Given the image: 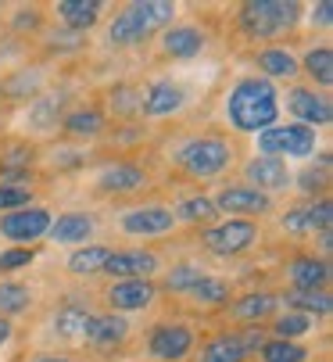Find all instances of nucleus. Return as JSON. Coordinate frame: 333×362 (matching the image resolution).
Listing matches in <instances>:
<instances>
[{"mask_svg": "<svg viewBox=\"0 0 333 362\" xmlns=\"http://www.w3.org/2000/svg\"><path fill=\"white\" fill-rule=\"evenodd\" d=\"M161 158L183 183H215L240 165V140L226 129H197L173 136Z\"/></svg>", "mask_w": 333, "mask_h": 362, "instance_id": "nucleus-1", "label": "nucleus"}, {"mask_svg": "<svg viewBox=\"0 0 333 362\" xmlns=\"http://www.w3.org/2000/svg\"><path fill=\"white\" fill-rule=\"evenodd\" d=\"M280 97H284V90L276 83H269L255 72H244L226 86V93H222V119H226V126L237 140L258 136L269 126L280 122V115H284Z\"/></svg>", "mask_w": 333, "mask_h": 362, "instance_id": "nucleus-2", "label": "nucleus"}, {"mask_svg": "<svg viewBox=\"0 0 333 362\" xmlns=\"http://www.w3.org/2000/svg\"><path fill=\"white\" fill-rule=\"evenodd\" d=\"M305 4L298 0H244L233 8V29L247 43H284L298 33Z\"/></svg>", "mask_w": 333, "mask_h": 362, "instance_id": "nucleus-3", "label": "nucleus"}, {"mask_svg": "<svg viewBox=\"0 0 333 362\" xmlns=\"http://www.w3.org/2000/svg\"><path fill=\"white\" fill-rule=\"evenodd\" d=\"M180 8L169 4V0H133V4H122L111 15L107 29H104V43L111 50H133L151 43L161 29H169L176 22Z\"/></svg>", "mask_w": 333, "mask_h": 362, "instance_id": "nucleus-4", "label": "nucleus"}, {"mask_svg": "<svg viewBox=\"0 0 333 362\" xmlns=\"http://www.w3.org/2000/svg\"><path fill=\"white\" fill-rule=\"evenodd\" d=\"M154 187V176L136 158H104L90 180V194L100 201H133Z\"/></svg>", "mask_w": 333, "mask_h": 362, "instance_id": "nucleus-5", "label": "nucleus"}, {"mask_svg": "<svg viewBox=\"0 0 333 362\" xmlns=\"http://www.w3.org/2000/svg\"><path fill=\"white\" fill-rule=\"evenodd\" d=\"M201 341V330L187 316H161L144 334L147 362H187Z\"/></svg>", "mask_w": 333, "mask_h": 362, "instance_id": "nucleus-6", "label": "nucleus"}, {"mask_svg": "<svg viewBox=\"0 0 333 362\" xmlns=\"http://www.w3.org/2000/svg\"><path fill=\"white\" fill-rule=\"evenodd\" d=\"M258 244H262V223L251 219H218L197 233V247L211 258H222V262L251 255Z\"/></svg>", "mask_w": 333, "mask_h": 362, "instance_id": "nucleus-7", "label": "nucleus"}, {"mask_svg": "<svg viewBox=\"0 0 333 362\" xmlns=\"http://www.w3.org/2000/svg\"><path fill=\"white\" fill-rule=\"evenodd\" d=\"M319 133L298 122H276L265 133L255 136V154H269V158H280V162H305L315 154Z\"/></svg>", "mask_w": 333, "mask_h": 362, "instance_id": "nucleus-8", "label": "nucleus"}, {"mask_svg": "<svg viewBox=\"0 0 333 362\" xmlns=\"http://www.w3.org/2000/svg\"><path fill=\"white\" fill-rule=\"evenodd\" d=\"M111 226L119 230V237L126 240H165L173 237L180 226H176V216L169 204H133V209H122L111 216Z\"/></svg>", "mask_w": 333, "mask_h": 362, "instance_id": "nucleus-9", "label": "nucleus"}, {"mask_svg": "<svg viewBox=\"0 0 333 362\" xmlns=\"http://www.w3.org/2000/svg\"><path fill=\"white\" fill-rule=\"evenodd\" d=\"M211 204L218 216L226 219H251V223H262L265 216L276 212V197L240 183V180H222L211 194Z\"/></svg>", "mask_w": 333, "mask_h": 362, "instance_id": "nucleus-10", "label": "nucleus"}, {"mask_svg": "<svg viewBox=\"0 0 333 362\" xmlns=\"http://www.w3.org/2000/svg\"><path fill=\"white\" fill-rule=\"evenodd\" d=\"M211 36L201 22H173L169 29L158 33L154 43V62L158 65H180V62H194L208 50Z\"/></svg>", "mask_w": 333, "mask_h": 362, "instance_id": "nucleus-11", "label": "nucleus"}, {"mask_svg": "<svg viewBox=\"0 0 333 362\" xmlns=\"http://www.w3.org/2000/svg\"><path fill=\"white\" fill-rule=\"evenodd\" d=\"M190 108V90L173 79L161 76L140 86V122H161V119H176Z\"/></svg>", "mask_w": 333, "mask_h": 362, "instance_id": "nucleus-12", "label": "nucleus"}, {"mask_svg": "<svg viewBox=\"0 0 333 362\" xmlns=\"http://www.w3.org/2000/svg\"><path fill=\"white\" fill-rule=\"evenodd\" d=\"M280 108H287V122H298V126H308V129H326L333 122V100L329 93L308 86V83H291L287 93L280 97Z\"/></svg>", "mask_w": 333, "mask_h": 362, "instance_id": "nucleus-13", "label": "nucleus"}, {"mask_svg": "<svg viewBox=\"0 0 333 362\" xmlns=\"http://www.w3.org/2000/svg\"><path fill=\"white\" fill-rule=\"evenodd\" d=\"M158 284L154 280H107L100 291V305L104 313L115 316H133V313H147V308L158 305Z\"/></svg>", "mask_w": 333, "mask_h": 362, "instance_id": "nucleus-14", "label": "nucleus"}, {"mask_svg": "<svg viewBox=\"0 0 333 362\" xmlns=\"http://www.w3.org/2000/svg\"><path fill=\"white\" fill-rule=\"evenodd\" d=\"M133 341V323L115 313H93L83 330V348L93 355H122Z\"/></svg>", "mask_w": 333, "mask_h": 362, "instance_id": "nucleus-15", "label": "nucleus"}, {"mask_svg": "<svg viewBox=\"0 0 333 362\" xmlns=\"http://www.w3.org/2000/svg\"><path fill=\"white\" fill-rule=\"evenodd\" d=\"M161 269H165V258L158 247H111L104 276L107 280H158Z\"/></svg>", "mask_w": 333, "mask_h": 362, "instance_id": "nucleus-16", "label": "nucleus"}, {"mask_svg": "<svg viewBox=\"0 0 333 362\" xmlns=\"http://www.w3.org/2000/svg\"><path fill=\"white\" fill-rule=\"evenodd\" d=\"M50 223H54V212L47 204H29V209L0 216V240H8L11 247H29L47 237Z\"/></svg>", "mask_w": 333, "mask_h": 362, "instance_id": "nucleus-17", "label": "nucleus"}, {"mask_svg": "<svg viewBox=\"0 0 333 362\" xmlns=\"http://www.w3.org/2000/svg\"><path fill=\"white\" fill-rule=\"evenodd\" d=\"M40 144L29 136H0V183H36Z\"/></svg>", "mask_w": 333, "mask_h": 362, "instance_id": "nucleus-18", "label": "nucleus"}, {"mask_svg": "<svg viewBox=\"0 0 333 362\" xmlns=\"http://www.w3.org/2000/svg\"><path fill=\"white\" fill-rule=\"evenodd\" d=\"M237 169H240V183H247V187H255L269 197L287 194L291 183H294L291 165L280 162V158H269V154H251V158H244Z\"/></svg>", "mask_w": 333, "mask_h": 362, "instance_id": "nucleus-19", "label": "nucleus"}, {"mask_svg": "<svg viewBox=\"0 0 333 362\" xmlns=\"http://www.w3.org/2000/svg\"><path fill=\"white\" fill-rule=\"evenodd\" d=\"M107 133V115L97 100H76L69 105L62 126H58V136H65L69 144H90V140H100Z\"/></svg>", "mask_w": 333, "mask_h": 362, "instance_id": "nucleus-20", "label": "nucleus"}, {"mask_svg": "<svg viewBox=\"0 0 333 362\" xmlns=\"http://www.w3.org/2000/svg\"><path fill=\"white\" fill-rule=\"evenodd\" d=\"M251 65H255V76L276 83V86H291L301 72H298V50L291 43H265V47H255L251 50Z\"/></svg>", "mask_w": 333, "mask_h": 362, "instance_id": "nucleus-21", "label": "nucleus"}, {"mask_svg": "<svg viewBox=\"0 0 333 362\" xmlns=\"http://www.w3.org/2000/svg\"><path fill=\"white\" fill-rule=\"evenodd\" d=\"M276 313H280V298H276V291H247V294L233 298L218 316L226 320L230 327H265Z\"/></svg>", "mask_w": 333, "mask_h": 362, "instance_id": "nucleus-22", "label": "nucleus"}, {"mask_svg": "<svg viewBox=\"0 0 333 362\" xmlns=\"http://www.w3.org/2000/svg\"><path fill=\"white\" fill-rule=\"evenodd\" d=\"M43 90H50L47 65H18L0 76V105H33Z\"/></svg>", "mask_w": 333, "mask_h": 362, "instance_id": "nucleus-23", "label": "nucleus"}, {"mask_svg": "<svg viewBox=\"0 0 333 362\" xmlns=\"http://www.w3.org/2000/svg\"><path fill=\"white\" fill-rule=\"evenodd\" d=\"M284 280H287V291H329L333 269L315 251H294L284 262Z\"/></svg>", "mask_w": 333, "mask_h": 362, "instance_id": "nucleus-24", "label": "nucleus"}, {"mask_svg": "<svg viewBox=\"0 0 333 362\" xmlns=\"http://www.w3.org/2000/svg\"><path fill=\"white\" fill-rule=\"evenodd\" d=\"M93 316V305L86 298H62L58 305H54V313H50V337L58 341V344H79L83 341V330Z\"/></svg>", "mask_w": 333, "mask_h": 362, "instance_id": "nucleus-25", "label": "nucleus"}, {"mask_svg": "<svg viewBox=\"0 0 333 362\" xmlns=\"http://www.w3.org/2000/svg\"><path fill=\"white\" fill-rule=\"evenodd\" d=\"M69 105H72V100H69L65 90H43L33 105H29V112H25V136L33 140V136L58 133V126H62Z\"/></svg>", "mask_w": 333, "mask_h": 362, "instance_id": "nucleus-26", "label": "nucleus"}, {"mask_svg": "<svg viewBox=\"0 0 333 362\" xmlns=\"http://www.w3.org/2000/svg\"><path fill=\"white\" fill-rule=\"evenodd\" d=\"M93 237H97V216L83 212V209H72V212L54 216L43 240L58 244V247H83V244H93Z\"/></svg>", "mask_w": 333, "mask_h": 362, "instance_id": "nucleus-27", "label": "nucleus"}, {"mask_svg": "<svg viewBox=\"0 0 333 362\" xmlns=\"http://www.w3.org/2000/svg\"><path fill=\"white\" fill-rule=\"evenodd\" d=\"M47 18H54V25L62 29H72V33H90L104 22V11L107 4H100V0H58V4H47Z\"/></svg>", "mask_w": 333, "mask_h": 362, "instance_id": "nucleus-28", "label": "nucleus"}, {"mask_svg": "<svg viewBox=\"0 0 333 362\" xmlns=\"http://www.w3.org/2000/svg\"><path fill=\"white\" fill-rule=\"evenodd\" d=\"M97 105L104 108L107 122L115 119V126H126V122H140V83H129V79H119L111 83Z\"/></svg>", "mask_w": 333, "mask_h": 362, "instance_id": "nucleus-29", "label": "nucleus"}, {"mask_svg": "<svg viewBox=\"0 0 333 362\" xmlns=\"http://www.w3.org/2000/svg\"><path fill=\"white\" fill-rule=\"evenodd\" d=\"M190 358L194 362H247V351L233 327H222V330H211L208 337H201Z\"/></svg>", "mask_w": 333, "mask_h": 362, "instance_id": "nucleus-30", "label": "nucleus"}, {"mask_svg": "<svg viewBox=\"0 0 333 362\" xmlns=\"http://www.w3.org/2000/svg\"><path fill=\"white\" fill-rule=\"evenodd\" d=\"M298 72L308 79V86L329 93V86H333V43L329 40L308 43L305 54H298Z\"/></svg>", "mask_w": 333, "mask_h": 362, "instance_id": "nucleus-31", "label": "nucleus"}, {"mask_svg": "<svg viewBox=\"0 0 333 362\" xmlns=\"http://www.w3.org/2000/svg\"><path fill=\"white\" fill-rule=\"evenodd\" d=\"M169 209H173V216H176V226H190L194 233H201V230H208L211 223H218V212H215V204H211V194H204V190L180 194Z\"/></svg>", "mask_w": 333, "mask_h": 362, "instance_id": "nucleus-32", "label": "nucleus"}, {"mask_svg": "<svg viewBox=\"0 0 333 362\" xmlns=\"http://www.w3.org/2000/svg\"><path fill=\"white\" fill-rule=\"evenodd\" d=\"M230 301H233L230 280H222V276H215V273L201 276V284L190 287V294H187V305L194 308V313H204V316H218Z\"/></svg>", "mask_w": 333, "mask_h": 362, "instance_id": "nucleus-33", "label": "nucleus"}, {"mask_svg": "<svg viewBox=\"0 0 333 362\" xmlns=\"http://www.w3.org/2000/svg\"><path fill=\"white\" fill-rule=\"evenodd\" d=\"M201 276H208V269L201 262H194V258H180V262H173L169 269L158 273V294H169V298H187L190 287L201 284Z\"/></svg>", "mask_w": 333, "mask_h": 362, "instance_id": "nucleus-34", "label": "nucleus"}, {"mask_svg": "<svg viewBox=\"0 0 333 362\" xmlns=\"http://www.w3.org/2000/svg\"><path fill=\"white\" fill-rule=\"evenodd\" d=\"M107 258H111V244H83V247H72L65 269L76 280H97V276H104Z\"/></svg>", "mask_w": 333, "mask_h": 362, "instance_id": "nucleus-35", "label": "nucleus"}, {"mask_svg": "<svg viewBox=\"0 0 333 362\" xmlns=\"http://www.w3.org/2000/svg\"><path fill=\"white\" fill-rule=\"evenodd\" d=\"M315 330H319V320L305 316V313H294V308H280V313L265 323V334L276 337V341H305Z\"/></svg>", "mask_w": 333, "mask_h": 362, "instance_id": "nucleus-36", "label": "nucleus"}, {"mask_svg": "<svg viewBox=\"0 0 333 362\" xmlns=\"http://www.w3.org/2000/svg\"><path fill=\"white\" fill-rule=\"evenodd\" d=\"M36 308V291L25 284V280H11L4 276L0 280V320H18V316H29Z\"/></svg>", "mask_w": 333, "mask_h": 362, "instance_id": "nucleus-37", "label": "nucleus"}, {"mask_svg": "<svg viewBox=\"0 0 333 362\" xmlns=\"http://www.w3.org/2000/svg\"><path fill=\"white\" fill-rule=\"evenodd\" d=\"M280 298V308H294V313H305V316H315V320H326L333 313V294L329 291H276Z\"/></svg>", "mask_w": 333, "mask_h": 362, "instance_id": "nucleus-38", "label": "nucleus"}, {"mask_svg": "<svg viewBox=\"0 0 333 362\" xmlns=\"http://www.w3.org/2000/svg\"><path fill=\"white\" fill-rule=\"evenodd\" d=\"M36 43L47 58H69V54H79V50L90 47V40L83 33H72V29H62V25H47L36 36Z\"/></svg>", "mask_w": 333, "mask_h": 362, "instance_id": "nucleus-39", "label": "nucleus"}, {"mask_svg": "<svg viewBox=\"0 0 333 362\" xmlns=\"http://www.w3.org/2000/svg\"><path fill=\"white\" fill-rule=\"evenodd\" d=\"M8 29H11V36L22 40V43L36 40V36L47 29V4H18L15 15L8 18Z\"/></svg>", "mask_w": 333, "mask_h": 362, "instance_id": "nucleus-40", "label": "nucleus"}, {"mask_svg": "<svg viewBox=\"0 0 333 362\" xmlns=\"http://www.w3.org/2000/svg\"><path fill=\"white\" fill-rule=\"evenodd\" d=\"M255 362H312V348L305 341H276V337H269L255 351Z\"/></svg>", "mask_w": 333, "mask_h": 362, "instance_id": "nucleus-41", "label": "nucleus"}, {"mask_svg": "<svg viewBox=\"0 0 333 362\" xmlns=\"http://www.w3.org/2000/svg\"><path fill=\"white\" fill-rule=\"evenodd\" d=\"M291 187H298V190L305 194V201H312V197H326V194H329V154L322 151V154H319V169L308 165L301 176H294Z\"/></svg>", "mask_w": 333, "mask_h": 362, "instance_id": "nucleus-42", "label": "nucleus"}, {"mask_svg": "<svg viewBox=\"0 0 333 362\" xmlns=\"http://www.w3.org/2000/svg\"><path fill=\"white\" fill-rule=\"evenodd\" d=\"M305 230H308V237H319V233L333 230V201H329V194L305 201Z\"/></svg>", "mask_w": 333, "mask_h": 362, "instance_id": "nucleus-43", "label": "nucleus"}, {"mask_svg": "<svg viewBox=\"0 0 333 362\" xmlns=\"http://www.w3.org/2000/svg\"><path fill=\"white\" fill-rule=\"evenodd\" d=\"M36 204V183H0V216Z\"/></svg>", "mask_w": 333, "mask_h": 362, "instance_id": "nucleus-44", "label": "nucleus"}, {"mask_svg": "<svg viewBox=\"0 0 333 362\" xmlns=\"http://www.w3.org/2000/svg\"><path fill=\"white\" fill-rule=\"evenodd\" d=\"M276 223H280V230H284L287 237H308V230H305V201L287 204V209L276 216Z\"/></svg>", "mask_w": 333, "mask_h": 362, "instance_id": "nucleus-45", "label": "nucleus"}, {"mask_svg": "<svg viewBox=\"0 0 333 362\" xmlns=\"http://www.w3.org/2000/svg\"><path fill=\"white\" fill-rule=\"evenodd\" d=\"M36 262V247H4L0 251V273H18Z\"/></svg>", "mask_w": 333, "mask_h": 362, "instance_id": "nucleus-46", "label": "nucleus"}, {"mask_svg": "<svg viewBox=\"0 0 333 362\" xmlns=\"http://www.w3.org/2000/svg\"><path fill=\"white\" fill-rule=\"evenodd\" d=\"M305 11H308L305 18H308L312 25H319V29H329V25H333V4H329V0H319V4H308Z\"/></svg>", "mask_w": 333, "mask_h": 362, "instance_id": "nucleus-47", "label": "nucleus"}, {"mask_svg": "<svg viewBox=\"0 0 333 362\" xmlns=\"http://www.w3.org/2000/svg\"><path fill=\"white\" fill-rule=\"evenodd\" d=\"M25 362H83V358H76L69 351H33Z\"/></svg>", "mask_w": 333, "mask_h": 362, "instance_id": "nucleus-48", "label": "nucleus"}, {"mask_svg": "<svg viewBox=\"0 0 333 362\" xmlns=\"http://www.w3.org/2000/svg\"><path fill=\"white\" fill-rule=\"evenodd\" d=\"M11 337H15V323L11 320H0V348H4Z\"/></svg>", "mask_w": 333, "mask_h": 362, "instance_id": "nucleus-49", "label": "nucleus"}, {"mask_svg": "<svg viewBox=\"0 0 333 362\" xmlns=\"http://www.w3.org/2000/svg\"><path fill=\"white\" fill-rule=\"evenodd\" d=\"M247 362H255V358H247Z\"/></svg>", "mask_w": 333, "mask_h": 362, "instance_id": "nucleus-50", "label": "nucleus"}]
</instances>
